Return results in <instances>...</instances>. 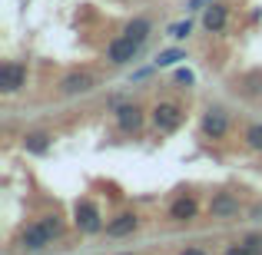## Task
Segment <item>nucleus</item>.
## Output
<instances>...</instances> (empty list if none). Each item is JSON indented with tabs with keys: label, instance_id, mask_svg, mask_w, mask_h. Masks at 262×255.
I'll use <instances>...</instances> for the list:
<instances>
[{
	"label": "nucleus",
	"instance_id": "nucleus-4",
	"mask_svg": "<svg viewBox=\"0 0 262 255\" xmlns=\"http://www.w3.org/2000/svg\"><path fill=\"white\" fill-rule=\"evenodd\" d=\"M153 123H156L160 133H173V129H179V123H183V109L173 106V103H160L153 109Z\"/></svg>",
	"mask_w": 262,
	"mask_h": 255
},
{
	"label": "nucleus",
	"instance_id": "nucleus-8",
	"mask_svg": "<svg viewBox=\"0 0 262 255\" xmlns=\"http://www.w3.org/2000/svg\"><path fill=\"white\" fill-rule=\"evenodd\" d=\"M116 123H120V129H126V133H136V129L143 126V109L136 106V103H123V106L116 109Z\"/></svg>",
	"mask_w": 262,
	"mask_h": 255
},
{
	"label": "nucleus",
	"instance_id": "nucleus-5",
	"mask_svg": "<svg viewBox=\"0 0 262 255\" xmlns=\"http://www.w3.org/2000/svg\"><path fill=\"white\" fill-rule=\"evenodd\" d=\"M24 83H27V66H20V63H4L0 66V89H4L7 96L17 93Z\"/></svg>",
	"mask_w": 262,
	"mask_h": 255
},
{
	"label": "nucleus",
	"instance_id": "nucleus-20",
	"mask_svg": "<svg viewBox=\"0 0 262 255\" xmlns=\"http://www.w3.org/2000/svg\"><path fill=\"white\" fill-rule=\"evenodd\" d=\"M226 255H252L246 245H232V249H226Z\"/></svg>",
	"mask_w": 262,
	"mask_h": 255
},
{
	"label": "nucleus",
	"instance_id": "nucleus-10",
	"mask_svg": "<svg viewBox=\"0 0 262 255\" xmlns=\"http://www.w3.org/2000/svg\"><path fill=\"white\" fill-rule=\"evenodd\" d=\"M93 89V77L90 73H70V77L60 80V93L63 96H77V93H86Z\"/></svg>",
	"mask_w": 262,
	"mask_h": 255
},
{
	"label": "nucleus",
	"instance_id": "nucleus-17",
	"mask_svg": "<svg viewBox=\"0 0 262 255\" xmlns=\"http://www.w3.org/2000/svg\"><path fill=\"white\" fill-rule=\"evenodd\" d=\"M189 33H192V24H189V20H179V24L169 27V37H173V40H186Z\"/></svg>",
	"mask_w": 262,
	"mask_h": 255
},
{
	"label": "nucleus",
	"instance_id": "nucleus-19",
	"mask_svg": "<svg viewBox=\"0 0 262 255\" xmlns=\"http://www.w3.org/2000/svg\"><path fill=\"white\" fill-rule=\"evenodd\" d=\"M176 83H186V86H189L192 83V73L189 70H176Z\"/></svg>",
	"mask_w": 262,
	"mask_h": 255
},
{
	"label": "nucleus",
	"instance_id": "nucleus-16",
	"mask_svg": "<svg viewBox=\"0 0 262 255\" xmlns=\"http://www.w3.org/2000/svg\"><path fill=\"white\" fill-rule=\"evenodd\" d=\"M246 143H249V149H262V123L246 129Z\"/></svg>",
	"mask_w": 262,
	"mask_h": 255
},
{
	"label": "nucleus",
	"instance_id": "nucleus-9",
	"mask_svg": "<svg viewBox=\"0 0 262 255\" xmlns=\"http://www.w3.org/2000/svg\"><path fill=\"white\" fill-rule=\"evenodd\" d=\"M196 212H199V202L192 196H179L176 202L169 205V219H173V222H192Z\"/></svg>",
	"mask_w": 262,
	"mask_h": 255
},
{
	"label": "nucleus",
	"instance_id": "nucleus-6",
	"mask_svg": "<svg viewBox=\"0 0 262 255\" xmlns=\"http://www.w3.org/2000/svg\"><path fill=\"white\" fill-rule=\"evenodd\" d=\"M209 216L212 219H232L239 216V199L232 196V192H216L209 202Z\"/></svg>",
	"mask_w": 262,
	"mask_h": 255
},
{
	"label": "nucleus",
	"instance_id": "nucleus-11",
	"mask_svg": "<svg viewBox=\"0 0 262 255\" xmlns=\"http://www.w3.org/2000/svg\"><path fill=\"white\" fill-rule=\"evenodd\" d=\"M140 225V219H136V212H120V216L113 219V222H106V236H113V239H123V236H129V232Z\"/></svg>",
	"mask_w": 262,
	"mask_h": 255
},
{
	"label": "nucleus",
	"instance_id": "nucleus-12",
	"mask_svg": "<svg viewBox=\"0 0 262 255\" xmlns=\"http://www.w3.org/2000/svg\"><path fill=\"white\" fill-rule=\"evenodd\" d=\"M226 17H229V10H226L223 4H212L209 10L203 13V27H206V30H212V33H219L226 27Z\"/></svg>",
	"mask_w": 262,
	"mask_h": 255
},
{
	"label": "nucleus",
	"instance_id": "nucleus-14",
	"mask_svg": "<svg viewBox=\"0 0 262 255\" xmlns=\"http://www.w3.org/2000/svg\"><path fill=\"white\" fill-rule=\"evenodd\" d=\"M149 33H153V20H149V17H136V20L126 24V37H133L136 43H143Z\"/></svg>",
	"mask_w": 262,
	"mask_h": 255
},
{
	"label": "nucleus",
	"instance_id": "nucleus-2",
	"mask_svg": "<svg viewBox=\"0 0 262 255\" xmlns=\"http://www.w3.org/2000/svg\"><path fill=\"white\" fill-rule=\"evenodd\" d=\"M73 225H77L80 232H100V229H103L100 209H96L90 199H80V202L73 205Z\"/></svg>",
	"mask_w": 262,
	"mask_h": 255
},
{
	"label": "nucleus",
	"instance_id": "nucleus-1",
	"mask_svg": "<svg viewBox=\"0 0 262 255\" xmlns=\"http://www.w3.org/2000/svg\"><path fill=\"white\" fill-rule=\"evenodd\" d=\"M60 232H63L60 219L57 216H47V219H40V222L27 225L24 236H20V242H24V249L37 252V249H47V245H50V239H57Z\"/></svg>",
	"mask_w": 262,
	"mask_h": 255
},
{
	"label": "nucleus",
	"instance_id": "nucleus-13",
	"mask_svg": "<svg viewBox=\"0 0 262 255\" xmlns=\"http://www.w3.org/2000/svg\"><path fill=\"white\" fill-rule=\"evenodd\" d=\"M50 143H53L50 133H27L24 136V149H27V153H33V156L47 153V149H50Z\"/></svg>",
	"mask_w": 262,
	"mask_h": 255
},
{
	"label": "nucleus",
	"instance_id": "nucleus-22",
	"mask_svg": "<svg viewBox=\"0 0 262 255\" xmlns=\"http://www.w3.org/2000/svg\"><path fill=\"white\" fill-rule=\"evenodd\" d=\"M183 255H206V252H203V249H186Z\"/></svg>",
	"mask_w": 262,
	"mask_h": 255
},
{
	"label": "nucleus",
	"instance_id": "nucleus-7",
	"mask_svg": "<svg viewBox=\"0 0 262 255\" xmlns=\"http://www.w3.org/2000/svg\"><path fill=\"white\" fill-rule=\"evenodd\" d=\"M203 133L209 136V140H223V136L229 133V116H226V109H209V113L203 116Z\"/></svg>",
	"mask_w": 262,
	"mask_h": 255
},
{
	"label": "nucleus",
	"instance_id": "nucleus-3",
	"mask_svg": "<svg viewBox=\"0 0 262 255\" xmlns=\"http://www.w3.org/2000/svg\"><path fill=\"white\" fill-rule=\"evenodd\" d=\"M136 53H140V43L133 37H116L113 43L106 47V63L113 66H123V63H133Z\"/></svg>",
	"mask_w": 262,
	"mask_h": 255
},
{
	"label": "nucleus",
	"instance_id": "nucleus-18",
	"mask_svg": "<svg viewBox=\"0 0 262 255\" xmlns=\"http://www.w3.org/2000/svg\"><path fill=\"white\" fill-rule=\"evenodd\" d=\"M246 249H249L252 255H262V236H249L246 239Z\"/></svg>",
	"mask_w": 262,
	"mask_h": 255
},
{
	"label": "nucleus",
	"instance_id": "nucleus-21",
	"mask_svg": "<svg viewBox=\"0 0 262 255\" xmlns=\"http://www.w3.org/2000/svg\"><path fill=\"white\" fill-rule=\"evenodd\" d=\"M206 4H212V0H189V4H186V7H189V10H203Z\"/></svg>",
	"mask_w": 262,
	"mask_h": 255
},
{
	"label": "nucleus",
	"instance_id": "nucleus-15",
	"mask_svg": "<svg viewBox=\"0 0 262 255\" xmlns=\"http://www.w3.org/2000/svg\"><path fill=\"white\" fill-rule=\"evenodd\" d=\"M179 60H186L183 50H163L160 57H156V66H176Z\"/></svg>",
	"mask_w": 262,
	"mask_h": 255
}]
</instances>
